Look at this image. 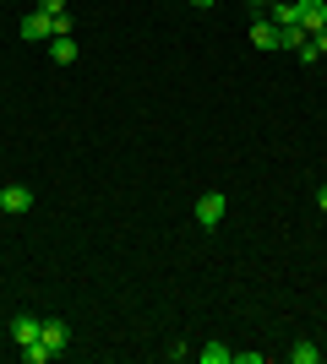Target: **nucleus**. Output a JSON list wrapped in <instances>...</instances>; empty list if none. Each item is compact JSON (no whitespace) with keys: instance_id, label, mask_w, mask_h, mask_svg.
Segmentation results:
<instances>
[{"instance_id":"obj_1","label":"nucleus","mask_w":327,"mask_h":364,"mask_svg":"<svg viewBox=\"0 0 327 364\" xmlns=\"http://www.w3.org/2000/svg\"><path fill=\"white\" fill-rule=\"evenodd\" d=\"M224 213H229V196H224V191L197 196V223H202V228H218V223H224Z\"/></svg>"},{"instance_id":"obj_2","label":"nucleus","mask_w":327,"mask_h":364,"mask_svg":"<svg viewBox=\"0 0 327 364\" xmlns=\"http://www.w3.org/2000/svg\"><path fill=\"white\" fill-rule=\"evenodd\" d=\"M16 33H22L28 44H44V38H55V16H44L38 6H33V11L22 16V28H16Z\"/></svg>"},{"instance_id":"obj_3","label":"nucleus","mask_w":327,"mask_h":364,"mask_svg":"<svg viewBox=\"0 0 327 364\" xmlns=\"http://www.w3.org/2000/svg\"><path fill=\"white\" fill-rule=\"evenodd\" d=\"M38 343L49 348V359H61V353L71 348V326H66L61 316H49V321H44V337H38Z\"/></svg>"},{"instance_id":"obj_4","label":"nucleus","mask_w":327,"mask_h":364,"mask_svg":"<svg viewBox=\"0 0 327 364\" xmlns=\"http://www.w3.org/2000/svg\"><path fill=\"white\" fill-rule=\"evenodd\" d=\"M295 11H300V28H306V33L327 28V0H295Z\"/></svg>"},{"instance_id":"obj_5","label":"nucleus","mask_w":327,"mask_h":364,"mask_svg":"<svg viewBox=\"0 0 327 364\" xmlns=\"http://www.w3.org/2000/svg\"><path fill=\"white\" fill-rule=\"evenodd\" d=\"M38 337H44V321L38 316H16L11 321V343L16 348H28V343H38Z\"/></svg>"},{"instance_id":"obj_6","label":"nucleus","mask_w":327,"mask_h":364,"mask_svg":"<svg viewBox=\"0 0 327 364\" xmlns=\"http://www.w3.org/2000/svg\"><path fill=\"white\" fill-rule=\"evenodd\" d=\"M0 201H6V213H28V207H33V191H28V185H6Z\"/></svg>"},{"instance_id":"obj_7","label":"nucleus","mask_w":327,"mask_h":364,"mask_svg":"<svg viewBox=\"0 0 327 364\" xmlns=\"http://www.w3.org/2000/svg\"><path fill=\"white\" fill-rule=\"evenodd\" d=\"M49 55H55V65H71V60H77V38H71V33L49 38Z\"/></svg>"},{"instance_id":"obj_8","label":"nucleus","mask_w":327,"mask_h":364,"mask_svg":"<svg viewBox=\"0 0 327 364\" xmlns=\"http://www.w3.org/2000/svg\"><path fill=\"white\" fill-rule=\"evenodd\" d=\"M251 44H256V49H279V28H273L267 16H262V22H251Z\"/></svg>"},{"instance_id":"obj_9","label":"nucleus","mask_w":327,"mask_h":364,"mask_svg":"<svg viewBox=\"0 0 327 364\" xmlns=\"http://www.w3.org/2000/svg\"><path fill=\"white\" fill-rule=\"evenodd\" d=\"M197 359H202V364H234V348H224V343H207V348H197Z\"/></svg>"},{"instance_id":"obj_10","label":"nucleus","mask_w":327,"mask_h":364,"mask_svg":"<svg viewBox=\"0 0 327 364\" xmlns=\"http://www.w3.org/2000/svg\"><path fill=\"white\" fill-rule=\"evenodd\" d=\"M306 38H311V33L300 28V22H289V28H279V49H300V44H306Z\"/></svg>"},{"instance_id":"obj_11","label":"nucleus","mask_w":327,"mask_h":364,"mask_svg":"<svg viewBox=\"0 0 327 364\" xmlns=\"http://www.w3.org/2000/svg\"><path fill=\"white\" fill-rule=\"evenodd\" d=\"M289 364H322V348H316V343H295V348H289Z\"/></svg>"},{"instance_id":"obj_12","label":"nucleus","mask_w":327,"mask_h":364,"mask_svg":"<svg viewBox=\"0 0 327 364\" xmlns=\"http://www.w3.org/2000/svg\"><path fill=\"white\" fill-rule=\"evenodd\" d=\"M295 60H300V65H316V60H322V49H316V44H311V38H306V44H300V49H295Z\"/></svg>"},{"instance_id":"obj_13","label":"nucleus","mask_w":327,"mask_h":364,"mask_svg":"<svg viewBox=\"0 0 327 364\" xmlns=\"http://www.w3.org/2000/svg\"><path fill=\"white\" fill-rule=\"evenodd\" d=\"M38 11H44V16H61V11H66V0H38Z\"/></svg>"},{"instance_id":"obj_14","label":"nucleus","mask_w":327,"mask_h":364,"mask_svg":"<svg viewBox=\"0 0 327 364\" xmlns=\"http://www.w3.org/2000/svg\"><path fill=\"white\" fill-rule=\"evenodd\" d=\"M311 44H316V49L327 55V28H322V33H311Z\"/></svg>"},{"instance_id":"obj_15","label":"nucleus","mask_w":327,"mask_h":364,"mask_svg":"<svg viewBox=\"0 0 327 364\" xmlns=\"http://www.w3.org/2000/svg\"><path fill=\"white\" fill-rule=\"evenodd\" d=\"M316 207H322V213H327V185H322V191H316Z\"/></svg>"},{"instance_id":"obj_16","label":"nucleus","mask_w":327,"mask_h":364,"mask_svg":"<svg viewBox=\"0 0 327 364\" xmlns=\"http://www.w3.org/2000/svg\"><path fill=\"white\" fill-rule=\"evenodd\" d=\"M191 6H202V11H207V6H213V0H191Z\"/></svg>"},{"instance_id":"obj_17","label":"nucleus","mask_w":327,"mask_h":364,"mask_svg":"<svg viewBox=\"0 0 327 364\" xmlns=\"http://www.w3.org/2000/svg\"><path fill=\"white\" fill-rule=\"evenodd\" d=\"M0 218H6V201H0Z\"/></svg>"},{"instance_id":"obj_18","label":"nucleus","mask_w":327,"mask_h":364,"mask_svg":"<svg viewBox=\"0 0 327 364\" xmlns=\"http://www.w3.org/2000/svg\"><path fill=\"white\" fill-rule=\"evenodd\" d=\"M251 6H267V0H251Z\"/></svg>"}]
</instances>
